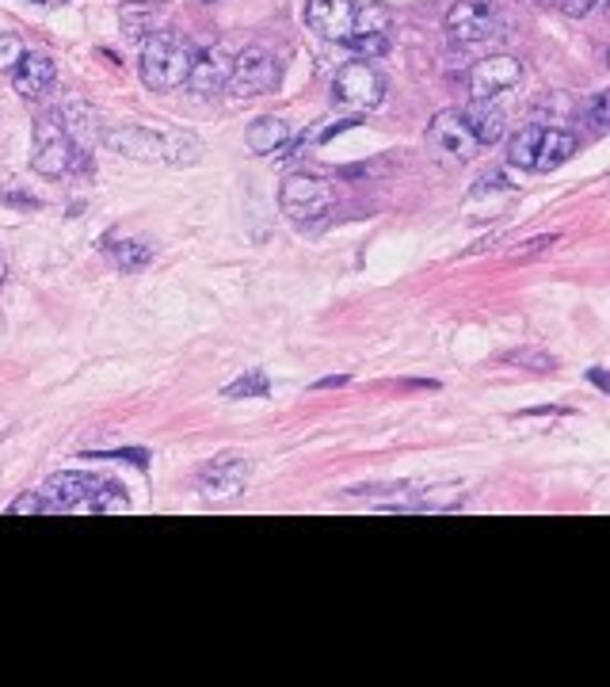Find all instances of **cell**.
<instances>
[{"label": "cell", "instance_id": "obj_1", "mask_svg": "<svg viewBox=\"0 0 610 687\" xmlns=\"http://www.w3.org/2000/svg\"><path fill=\"white\" fill-rule=\"evenodd\" d=\"M192 62H195V47L184 34L153 31L142 47V81L157 92L179 89V84H187Z\"/></svg>", "mask_w": 610, "mask_h": 687}, {"label": "cell", "instance_id": "obj_2", "mask_svg": "<svg viewBox=\"0 0 610 687\" xmlns=\"http://www.w3.org/2000/svg\"><path fill=\"white\" fill-rule=\"evenodd\" d=\"M577 153V137L557 126H523L508 142V161L527 172H554Z\"/></svg>", "mask_w": 610, "mask_h": 687}, {"label": "cell", "instance_id": "obj_3", "mask_svg": "<svg viewBox=\"0 0 610 687\" xmlns=\"http://www.w3.org/2000/svg\"><path fill=\"white\" fill-rule=\"evenodd\" d=\"M73 157H76V150H73L69 126L54 115H42L39 123H34V153H31L34 172H39V176H65Z\"/></svg>", "mask_w": 610, "mask_h": 687}, {"label": "cell", "instance_id": "obj_4", "mask_svg": "<svg viewBox=\"0 0 610 687\" xmlns=\"http://www.w3.org/2000/svg\"><path fill=\"white\" fill-rule=\"evenodd\" d=\"M385 96V81L371 62H348L332 76V100L348 111H371Z\"/></svg>", "mask_w": 610, "mask_h": 687}, {"label": "cell", "instance_id": "obj_5", "mask_svg": "<svg viewBox=\"0 0 610 687\" xmlns=\"http://www.w3.org/2000/svg\"><path fill=\"white\" fill-rule=\"evenodd\" d=\"M279 203L294 222H317L329 214L332 187H329V180L298 172V176H287V184H282V192H279Z\"/></svg>", "mask_w": 610, "mask_h": 687}, {"label": "cell", "instance_id": "obj_6", "mask_svg": "<svg viewBox=\"0 0 610 687\" xmlns=\"http://www.w3.org/2000/svg\"><path fill=\"white\" fill-rule=\"evenodd\" d=\"M446 34L462 47H474V42H488L493 34H500V16L488 0H458V4L446 12Z\"/></svg>", "mask_w": 610, "mask_h": 687}, {"label": "cell", "instance_id": "obj_7", "mask_svg": "<svg viewBox=\"0 0 610 687\" xmlns=\"http://www.w3.org/2000/svg\"><path fill=\"white\" fill-rule=\"evenodd\" d=\"M275 84V62L263 50H245L240 58H234V69H229L226 89L234 92V100H252L263 96Z\"/></svg>", "mask_w": 610, "mask_h": 687}, {"label": "cell", "instance_id": "obj_8", "mask_svg": "<svg viewBox=\"0 0 610 687\" xmlns=\"http://www.w3.org/2000/svg\"><path fill=\"white\" fill-rule=\"evenodd\" d=\"M427 142H432V150L446 153L451 161H469V157H477V150H480L474 131H469L466 119H462V111H440L435 123L427 126Z\"/></svg>", "mask_w": 610, "mask_h": 687}, {"label": "cell", "instance_id": "obj_9", "mask_svg": "<svg viewBox=\"0 0 610 687\" xmlns=\"http://www.w3.org/2000/svg\"><path fill=\"white\" fill-rule=\"evenodd\" d=\"M519 76H523L519 58L493 54L469 69V92H474V100H493V96H500V92H508L511 84H519Z\"/></svg>", "mask_w": 610, "mask_h": 687}, {"label": "cell", "instance_id": "obj_10", "mask_svg": "<svg viewBox=\"0 0 610 687\" xmlns=\"http://www.w3.org/2000/svg\"><path fill=\"white\" fill-rule=\"evenodd\" d=\"M355 0H309L306 4V23L324 39L348 42L351 31H355Z\"/></svg>", "mask_w": 610, "mask_h": 687}, {"label": "cell", "instance_id": "obj_11", "mask_svg": "<svg viewBox=\"0 0 610 687\" xmlns=\"http://www.w3.org/2000/svg\"><path fill=\"white\" fill-rule=\"evenodd\" d=\"M245 481H248V459L221 454V459H214L199 474V493L206 501H229V496H237L245 489Z\"/></svg>", "mask_w": 610, "mask_h": 687}, {"label": "cell", "instance_id": "obj_12", "mask_svg": "<svg viewBox=\"0 0 610 687\" xmlns=\"http://www.w3.org/2000/svg\"><path fill=\"white\" fill-rule=\"evenodd\" d=\"M92 489H96V478L89 474H54L39 493L46 501V512L58 515V512H84V501L92 496Z\"/></svg>", "mask_w": 610, "mask_h": 687}, {"label": "cell", "instance_id": "obj_13", "mask_svg": "<svg viewBox=\"0 0 610 687\" xmlns=\"http://www.w3.org/2000/svg\"><path fill=\"white\" fill-rule=\"evenodd\" d=\"M229 69H234V58H229L221 47L195 50V62H192V73H187V84H192L199 96H214V92L226 89Z\"/></svg>", "mask_w": 610, "mask_h": 687}, {"label": "cell", "instance_id": "obj_14", "mask_svg": "<svg viewBox=\"0 0 610 687\" xmlns=\"http://www.w3.org/2000/svg\"><path fill=\"white\" fill-rule=\"evenodd\" d=\"M12 81H15V92L20 96H42V92L50 89V84L58 81V65L50 54H39V50H31V54L20 58V65L12 69Z\"/></svg>", "mask_w": 610, "mask_h": 687}, {"label": "cell", "instance_id": "obj_15", "mask_svg": "<svg viewBox=\"0 0 610 687\" xmlns=\"http://www.w3.org/2000/svg\"><path fill=\"white\" fill-rule=\"evenodd\" d=\"M290 137H294V131H290V123L287 119H256L252 126H248V134H245V142H248V150L252 153H279V150H287L290 145Z\"/></svg>", "mask_w": 610, "mask_h": 687}, {"label": "cell", "instance_id": "obj_16", "mask_svg": "<svg viewBox=\"0 0 610 687\" xmlns=\"http://www.w3.org/2000/svg\"><path fill=\"white\" fill-rule=\"evenodd\" d=\"M462 119H466V126L474 131L477 145H493L504 137V111L493 107L488 100H474L466 111H462Z\"/></svg>", "mask_w": 610, "mask_h": 687}, {"label": "cell", "instance_id": "obj_17", "mask_svg": "<svg viewBox=\"0 0 610 687\" xmlns=\"http://www.w3.org/2000/svg\"><path fill=\"white\" fill-rule=\"evenodd\" d=\"M126 509H131V501H126L123 489L111 485V481H96L92 496L84 501V512H126Z\"/></svg>", "mask_w": 610, "mask_h": 687}, {"label": "cell", "instance_id": "obj_18", "mask_svg": "<svg viewBox=\"0 0 610 687\" xmlns=\"http://www.w3.org/2000/svg\"><path fill=\"white\" fill-rule=\"evenodd\" d=\"M149 260H153V248L145 245V240H123V245L115 248V264L123 271H142Z\"/></svg>", "mask_w": 610, "mask_h": 687}, {"label": "cell", "instance_id": "obj_19", "mask_svg": "<svg viewBox=\"0 0 610 687\" xmlns=\"http://www.w3.org/2000/svg\"><path fill=\"white\" fill-rule=\"evenodd\" d=\"M23 54H28V50H23V42L15 39V34H0V73H12Z\"/></svg>", "mask_w": 610, "mask_h": 687}, {"label": "cell", "instance_id": "obj_20", "mask_svg": "<svg viewBox=\"0 0 610 687\" xmlns=\"http://www.w3.org/2000/svg\"><path fill=\"white\" fill-rule=\"evenodd\" d=\"M12 515H50V512H46V501H42V493H23L20 501L12 504Z\"/></svg>", "mask_w": 610, "mask_h": 687}, {"label": "cell", "instance_id": "obj_21", "mask_svg": "<svg viewBox=\"0 0 610 687\" xmlns=\"http://www.w3.org/2000/svg\"><path fill=\"white\" fill-rule=\"evenodd\" d=\"M237 393H260V398H263V393H268V378H263V375L240 378L237 386H229V390H226V398H237Z\"/></svg>", "mask_w": 610, "mask_h": 687}, {"label": "cell", "instance_id": "obj_22", "mask_svg": "<svg viewBox=\"0 0 610 687\" xmlns=\"http://www.w3.org/2000/svg\"><path fill=\"white\" fill-rule=\"evenodd\" d=\"M588 115H591V131L603 134L607 131V96H603V92H596V96H591Z\"/></svg>", "mask_w": 610, "mask_h": 687}, {"label": "cell", "instance_id": "obj_23", "mask_svg": "<svg viewBox=\"0 0 610 687\" xmlns=\"http://www.w3.org/2000/svg\"><path fill=\"white\" fill-rule=\"evenodd\" d=\"M549 4H554L557 12L572 16V20H580V16H588L591 8H596V0H549Z\"/></svg>", "mask_w": 610, "mask_h": 687}, {"label": "cell", "instance_id": "obj_24", "mask_svg": "<svg viewBox=\"0 0 610 687\" xmlns=\"http://www.w3.org/2000/svg\"><path fill=\"white\" fill-rule=\"evenodd\" d=\"M31 4H42V8H58V4H65V0H31Z\"/></svg>", "mask_w": 610, "mask_h": 687}, {"label": "cell", "instance_id": "obj_25", "mask_svg": "<svg viewBox=\"0 0 610 687\" xmlns=\"http://www.w3.org/2000/svg\"><path fill=\"white\" fill-rule=\"evenodd\" d=\"M0 283H4V260H0Z\"/></svg>", "mask_w": 610, "mask_h": 687}, {"label": "cell", "instance_id": "obj_26", "mask_svg": "<svg viewBox=\"0 0 610 687\" xmlns=\"http://www.w3.org/2000/svg\"><path fill=\"white\" fill-rule=\"evenodd\" d=\"M137 4H153V0H137Z\"/></svg>", "mask_w": 610, "mask_h": 687}]
</instances>
